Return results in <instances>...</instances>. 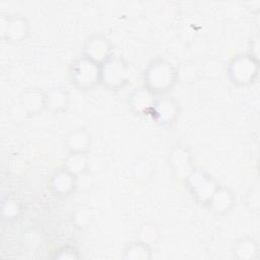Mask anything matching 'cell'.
<instances>
[{
    "instance_id": "44dd1931",
    "label": "cell",
    "mask_w": 260,
    "mask_h": 260,
    "mask_svg": "<svg viewBox=\"0 0 260 260\" xmlns=\"http://www.w3.org/2000/svg\"><path fill=\"white\" fill-rule=\"evenodd\" d=\"M55 257L59 259H76L78 258V254L71 247H63L58 251V254H56Z\"/></svg>"
},
{
    "instance_id": "ba28073f",
    "label": "cell",
    "mask_w": 260,
    "mask_h": 260,
    "mask_svg": "<svg viewBox=\"0 0 260 260\" xmlns=\"http://www.w3.org/2000/svg\"><path fill=\"white\" fill-rule=\"evenodd\" d=\"M50 186L52 191L59 196H68L76 189V176L63 168L54 173Z\"/></svg>"
},
{
    "instance_id": "7a4b0ae2",
    "label": "cell",
    "mask_w": 260,
    "mask_h": 260,
    "mask_svg": "<svg viewBox=\"0 0 260 260\" xmlns=\"http://www.w3.org/2000/svg\"><path fill=\"white\" fill-rule=\"evenodd\" d=\"M70 79L79 89H91L101 83V65L81 56L76 59L70 66Z\"/></svg>"
},
{
    "instance_id": "30bf717a",
    "label": "cell",
    "mask_w": 260,
    "mask_h": 260,
    "mask_svg": "<svg viewBox=\"0 0 260 260\" xmlns=\"http://www.w3.org/2000/svg\"><path fill=\"white\" fill-rule=\"evenodd\" d=\"M66 147L70 152L86 153L90 147V134L85 129H77L69 133L66 138Z\"/></svg>"
},
{
    "instance_id": "3957f363",
    "label": "cell",
    "mask_w": 260,
    "mask_h": 260,
    "mask_svg": "<svg viewBox=\"0 0 260 260\" xmlns=\"http://www.w3.org/2000/svg\"><path fill=\"white\" fill-rule=\"evenodd\" d=\"M258 64L257 56L254 54H240L229 64V76L235 84H250L257 77Z\"/></svg>"
},
{
    "instance_id": "5b68a950",
    "label": "cell",
    "mask_w": 260,
    "mask_h": 260,
    "mask_svg": "<svg viewBox=\"0 0 260 260\" xmlns=\"http://www.w3.org/2000/svg\"><path fill=\"white\" fill-rule=\"evenodd\" d=\"M82 55L101 65L113 56L112 44L104 36H91L84 44V50Z\"/></svg>"
},
{
    "instance_id": "6da1fadb",
    "label": "cell",
    "mask_w": 260,
    "mask_h": 260,
    "mask_svg": "<svg viewBox=\"0 0 260 260\" xmlns=\"http://www.w3.org/2000/svg\"><path fill=\"white\" fill-rule=\"evenodd\" d=\"M177 78L178 72L176 68L162 59L151 62L144 71L145 87L154 94L169 91L175 85Z\"/></svg>"
},
{
    "instance_id": "8fae6325",
    "label": "cell",
    "mask_w": 260,
    "mask_h": 260,
    "mask_svg": "<svg viewBox=\"0 0 260 260\" xmlns=\"http://www.w3.org/2000/svg\"><path fill=\"white\" fill-rule=\"evenodd\" d=\"M29 31L27 20L22 16H12L8 19L5 34L12 42H20L26 38Z\"/></svg>"
},
{
    "instance_id": "277c9868",
    "label": "cell",
    "mask_w": 260,
    "mask_h": 260,
    "mask_svg": "<svg viewBox=\"0 0 260 260\" xmlns=\"http://www.w3.org/2000/svg\"><path fill=\"white\" fill-rule=\"evenodd\" d=\"M128 82V66L120 58L112 56L101 64V83L110 89H119Z\"/></svg>"
},
{
    "instance_id": "5bb4252c",
    "label": "cell",
    "mask_w": 260,
    "mask_h": 260,
    "mask_svg": "<svg viewBox=\"0 0 260 260\" xmlns=\"http://www.w3.org/2000/svg\"><path fill=\"white\" fill-rule=\"evenodd\" d=\"M21 103L28 114H37L46 108L45 92L38 89H28L23 93Z\"/></svg>"
},
{
    "instance_id": "8992f818",
    "label": "cell",
    "mask_w": 260,
    "mask_h": 260,
    "mask_svg": "<svg viewBox=\"0 0 260 260\" xmlns=\"http://www.w3.org/2000/svg\"><path fill=\"white\" fill-rule=\"evenodd\" d=\"M188 179L194 197L201 202L208 203L210 197L217 188L212 178L200 171H196L193 172Z\"/></svg>"
},
{
    "instance_id": "ac0fdd59",
    "label": "cell",
    "mask_w": 260,
    "mask_h": 260,
    "mask_svg": "<svg viewBox=\"0 0 260 260\" xmlns=\"http://www.w3.org/2000/svg\"><path fill=\"white\" fill-rule=\"evenodd\" d=\"M153 172V167L149 160L142 159L137 161L133 168V174L137 180H147Z\"/></svg>"
},
{
    "instance_id": "9c48e42d",
    "label": "cell",
    "mask_w": 260,
    "mask_h": 260,
    "mask_svg": "<svg viewBox=\"0 0 260 260\" xmlns=\"http://www.w3.org/2000/svg\"><path fill=\"white\" fill-rule=\"evenodd\" d=\"M129 98V104L131 108L137 113L141 114H149L155 101V94L146 87L139 89L137 88Z\"/></svg>"
},
{
    "instance_id": "52a82bcc",
    "label": "cell",
    "mask_w": 260,
    "mask_h": 260,
    "mask_svg": "<svg viewBox=\"0 0 260 260\" xmlns=\"http://www.w3.org/2000/svg\"><path fill=\"white\" fill-rule=\"evenodd\" d=\"M149 114L156 122L160 124H169L177 118L179 114V105L172 98L161 96L155 99Z\"/></svg>"
},
{
    "instance_id": "d6986e66",
    "label": "cell",
    "mask_w": 260,
    "mask_h": 260,
    "mask_svg": "<svg viewBox=\"0 0 260 260\" xmlns=\"http://www.w3.org/2000/svg\"><path fill=\"white\" fill-rule=\"evenodd\" d=\"M75 220L78 222L79 225L83 226L88 224L91 220V212L88 208H80L75 213Z\"/></svg>"
},
{
    "instance_id": "ffe728a7",
    "label": "cell",
    "mask_w": 260,
    "mask_h": 260,
    "mask_svg": "<svg viewBox=\"0 0 260 260\" xmlns=\"http://www.w3.org/2000/svg\"><path fill=\"white\" fill-rule=\"evenodd\" d=\"M141 238L142 242L148 244L149 242H152L157 238V231L152 225H144L141 230Z\"/></svg>"
},
{
    "instance_id": "9a60e30c",
    "label": "cell",
    "mask_w": 260,
    "mask_h": 260,
    "mask_svg": "<svg viewBox=\"0 0 260 260\" xmlns=\"http://www.w3.org/2000/svg\"><path fill=\"white\" fill-rule=\"evenodd\" d=\"M87 156L86 153L70 152L65 160L64 168L75 176H79L87 172Z\"/></svg>"
},
{
    "instance_id": "e0dca14e",
    "label": "cell",
    "mask_w": 260,
    "mask_h": 260,
    "mask_svg": "<svg viewBox=\"0 0 260 260\" xmlns=\"http://www.w3.org/2000/svg\"><path fill=\"white\" fill-rule=\"evenodd\" d=\"M257 252L258 246L253 239H244L236 245L235 254L241 259H251Z\"/></svg>"
},
{
    "instance_id": "2e32d148",
    "label": "cell",
    "mask_w": 260,
    "mask_h": 260,
    "mask_svg": "<svg viewBox=\"0 0 260 260\" xmlns=\"http://www.w3.org/2000/svg\"><path fill=\"white\" fill-rule=\"evenodd\" d=\"M150 249L148 244L140 241L133 243L127 247L125 250L124 258L127 259H147L150 257Z\"/></svg>"
},
{
    "instance_id": "7402d4cb",
    "label": "cell",
    "mask_w": 260,
    "mask_h": 260,
    "mask_svg": "<svg viewBox=\"0 0 260 260\" xmlns=\"http://www.w3.org/2000/svg\"><path fill=\"white\" fill-rule=\"evenodd\" d=\"M3 205L7 206V208H6V207H3V212L6 213L8 217H14V216L17 215V213L19 212L18 204L16 203V201H13V200L8 199V202H7V203H4Z\"/></svg>"
},
{
    "instance_id": "4fadbf2b",
    "label": "cell",
    "mask_w": 260,
    "mask_h": 260,
    "mask_svg": "<svg viewBox=\"0 0 260 260\" xmlns=\"http://www.w3.org/2000/svg\"><path fill=\"white\" fill-rule=\"evenodd\" d=\"M207 204H209L213 211L217 213H224L229 211L233 205V195L229 190L222 187H217Z\"/></svg>"
},
{
    "instance_id": "7c38bea8",
    "label": "cell",
    "mask_w": 260,
    "mask_h": 260,
    "mask_svg": "<svg viewBox=\"0 0 260 260\" xmlns=\"http://www.w3.org/2000/svg\"><path fill=\"white\" fill-rule=\"evenodd\" d=\"M46 108L54 112H60L67 108L69 102L68 92L62 87H54L45 92Z\"/></svg>"
}]
</instances>
